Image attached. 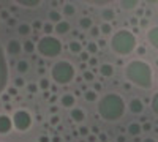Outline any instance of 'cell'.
<instances>
[{
	"mask_svg": "<svg viewBox=\"0 0 158 142\" xmlns=\"http://www.w3.org/2000/svg\"><path fill=\"white\" fill-rule=\"evenodd\" d=\"M74 11H76L74 6L70 5V3H67V5L63 6V14H65V16H71V14H74Z\"/></svg>",
	"mask_w": 158,
	"mask_h": 142,
	"instance_id": "16",
	"label": "cell"
},
{
	"mask_svg": "<svg viewBox=\"0 0 158 142\" xmlns=\"http://www.w3.org/2000/svg\"><path fill=\"white\" fill-rule=\"evenodd\" d=\"M144 142H155V140H153V139H150V137H149V139H146V140H144Z\"/></svg>",
	"mask_w": 158,
	"mask_h": 142,
	"instance_id": "39",
	"label": "cell"
},
{
	"mask_svg": "<svg viewBox=\"0 0 158 142\" xmlns=\"http://www.w3.org/2000/svg\"><path fill=\"white\" fill-rule=\"evenodd\" d=\"M6 49H8V52H11V54H19L21 51H22V44L18 41V40H11L10 43H8V46H6Z\"/></svg>",
	"mask_w": 158,
	"mask_h": 142,
	"instance_id": "9",
	"label": "cell"
},
{
	"mask_svg": "<svg viewBox=\"0 0 158 142\" xmlns=\"http://www.w3.org/2000/svg\"><path fill=\"white\" fill-rule=\"evenodd\" d=\"M101 32H103V33H106V35H108V33L111 32V25H109L108 22H106V24H103V27H101Z\"/></svg>",
	"mask_w": 158,
	"mask_h": 142,
	"instance_id": "28",
	"label": "cell"
},
{
	"mask_svg": "<svg viewBox=\"0 0 158 142\" xmlns=\"http://www.w3.org/2000/svg\"><path fill=\"white\" fill-rule=\"evenodd\" d=\"M100 33V29H92V35H94V36H97Z\"/></svg>",
	"mask_w": 158,
	"mask_h": 142,
	"instance_id": "33",
	"label": "cell"
},
{
	"mask_svg": "<svg viewBox=\"0 0 158 142\" xmlns=\"http://www.w3.org/2000/svg\"><path fill=\"white\" fill-rule=\"evenodd\" d=\"M71 119L74 122H82L84 120V112L81 109H73L71 111Z\"/></svg>",
	"mask_w": 158,
	"mask_h": 142,
	"instance_id": "13",
	"label": "cell"
},
{
	"mask_svg": "<svg viewBox=\"0 0 158 142\" xmlns=\"http://www.w3.org/2000/svg\"><path fill=\"white\" fill-rule=\"evenodd\" d=\"M136 46V40H135V35L130 33L127 30H120L118 33H115L114 40H112V47L117 54H122L127 55L130 54L131 51L135 49Z\"/></svg>",
	"mask_w": 158,
	"mask_h": 142,
	"instance_id": "2",
	"label": "cell"
},
{
	"mask_svg": "<svg viewBox=\"0 0 158 142\" xmlns=\"http://www.w3.org/2000/svg\"><path fill=\"white\" fill-rule=\"evenodd\" d=\"M22 47L27 51V52H33V49H35V44L32 43V41H25L24 44H22Z\"/></svg>",
	"mask_w": 158,
	"mask_h": 142,
	"instance_id": "22",
	"label": "cell"
},
{
	"mask_svg": "<svg viewBox=\"0 0 158 142\" xmlns=\"http://www.w3.org/2000/svg\"><path fill=\"white\" fill-rule=\"evenodd\" d=\"M43 41H44V43H48V52H46V55L54 57V55H57V54L60 52V47H62V46L56 41V38L46 36V38H43Z\"/></svg>",
	"mask_w": 158,
	"mask_h": 142,
	"instance_id": "5",
	"label": "cell"
},
{
	"mask_svg": "<svg viewBox=\"0 0 158 142\" xmlns=\"http://www.w3.org/2000/svg\"><path fill=\"white\" fill-rule=\"evenodd\" d=\"M60 103H62V106H65V108H73L76 99H74L73 95H63L62 99H60Z\"/></svg>",
	"mask_w": 158,
	"mask_h": 142,
	"instance_id": "11",
	"label": "cell"
},
{
	"mask_svg": "<svg viewBox=\"0 0 158 142\" xmlns=\"http://www.w3.org/2000/svg\"><path fill=\"white\" fill-rule=\"evenodd\" d=\"M141 131H142V126L139 123H131L128 126V133L131 136H138V134H141Z\"/></svg>",
	"mask_w": 158,
	"mask_h": 142,
	"instance_id": "12",
	"label": "cell"
},
{
	"mask_svg": "<svg viewBox=\"0 0 158 142\" xmlns=\"http://www.w3.org/2000/svg\"><path fill=\"white\" fill-rule=\"evenodd\" d=\"M70 51L71 52H81V43H77V41H71L70 43Z\"/></svg>",
	"mask_w": 158,
	"mask_h": 142,
	"instance_id": "18",
	"label": "cell"
},
{
	"mask_svg": "<svg viewBox=\"0 0 158 142\" xmlns=\"http://www.w3.org/2000/svg\"><path fill=\"white\" fill-rule=\"evenodd\" d=\"M41 25H43V24L40 22V21H35V22H33V27H35V29H41Z\"/></svg>",
	"mask_w": 158,
	"mask_h": 142,
	"instance_id": "31",
	"label": "cell"
},
{
	"mask_svg": "<svg viewBox=\"0 0 158 142\" xmlns=\"http://www.w3.org/2000/svg\"><path fill=\"white\" fill-rule=\"evenodd\" d=\"M54 32H57V33H60V35H63V33L70 32V24H68L67 21H60L59 24H56Z\"/></svg>",
	"mask_w": 158,
	"mask_h": 142,
	"instance_id": "10",
	"label": "cell"
},
{
	"mask_svg": "<svg viewBox=\"0 0 158 142\" xmlns=\"http://www.w3.org/2000/svg\"><path fill=\"white\" fill-rule=\"evenodd\" d=\"M16 85H19V87L24 85V81H22V79H18V81H16Z\"/></svg>",
	"mask_w": 158,
	"mask_h": 142,
	"instance_id": "35",
	"label": "cell"
},
{
	"mask_svg": "<svg viewBox=\"0 0 158 142\" xmlns=\"http://www.w3.org/2000/svg\"><path fill=\"white\" fill-rule=\"evenodd\" d=\"M15 125L18 126V130H27V128L30 126V115L29 112L25 111H18L15 114Z\"/></svg>",
	"mask_w": 158,
	"mask_h": 142,
	"instance_id": "4",
	"label": "cell"
},
{
	"mask_svg": "<svg viewBox=\"0 0 158 142\" xmlns=\"http://www.w3.org/2000/svg\"><path fill=\"white\" fill-rule=\"evenodd\" d=\"M87 49H89V52H92V54H95L97 51H98V47H97V44H95V43H90Z\"/></svg>",
	"mask_w": 158,
	"mask_h": 142,
	"instance_id": "27",
	"label": "cell"
},
{
	"mask_svg": "<svg viewBox=\"0 0 158 142\" xmlns=\"http://www.w3.org/2000/svg\"><path fill=\"white\" fill-rule=\"evenodd\" d=\"M43 29H44L46 33H51V32H54V25H52V24H44Z\"/></svg>",
	"mask_w": 158,
	"mask_h": 142,
	"instance_id": "26",
	"label": "cell"
},
{
	"mask_svg": "<svg viewBox=\"0 0 158 142\" xmlns=\"http://www.w3.org/2000/svg\"><path fill=\"white\" fill-rule=\"evenodd\" d=\"M147 38H149V43H150L155 49H158V27L150 29L149 33H147Z\"/></svg>",
	"mask_w": 158,
	"mask_h": 142,
	"instance_id": "8",
	"label": "cell"
},
{
	"mask_svg": "<svg viewBox=\"0 0 158 142\" xmlns=\"http://www.w3.org/2000/svg\"><path fill=\"white\" fill-rule=\"evenodd\" d=\"M52 74H54V79L60 84H65L71 79V76L74 74V70L70 67V63L67 62H59L56 63L54 70H52Z\"/></svg>",
	"mask_w": 158,
	"mask_h": 142,
	"instance_id": "3",
	"label": "cell"
},
{
	"mask_svg": "<svg viewBox=\"0 0 158 142\" xmlns=\"http://www.w3.org/2000/svg\"><path fill=\"white\" fill-rule=\"evenodd\" d=\"M136 6H138L136 2H130V3L123 2V3H122V8H125V10H131V8H136Z\"/></svg>",
	"mask_w": 158,
	"mask_h": 142,
	"instance_id": "24",
	"label": "cell"
},
{
	"mask_svg": "<svg viewBox=\"0 0 158 142\" xmlns=\"http://www.w3.org/2000/svg\"><path fill=\"white\" fill-rule=\"evenodd\" d=\"M11 130V120L6 117V115H0V133L5 134Z\"/></svg>",
	"mask_w": 158,
	"mask_h": 142,
	"instance_id": "7",
	"label": "cell"
},
{
	"mask_svg": "<svg viewBox=\"0 0 158 142\" xmlns=\"http://www.w3.org/2000/svg\"><path fill=\"white\" fill-rule=\"evenodd\" d=\"M49 19H51V21H54V22H57V24H59V22L62 21V14H60V13H59V11H56V10H52V11L49 13Z\"/></svg>",
	"mask_w": 158,
	"mask_h": 142,
	"instance_id": "14",
	"label": "cell"
},
{
	"mask_svg": "<svg viewBox=\"0 0 158 142\" xmlns=\"http://www.w3.org/2000/svg\"><path fill=\"white\" fill-rule=\"evenodd\" d=\"M79 25H81L82 29H90L92 27V19L90 18H82L79 21Z\"/></svg>",
	"mask_w": 158,
	"mask_h": 142,
	"instance_id": "15",
	"label": "cell"
},
{
	"mask_svg": "<svg viewBox=\"0 0 158 142\" xmlns=\"http://www.w3.org/2000/svg\"><path fill=\"white\" fill-rule=\"evenodd\" d=\"M84 79L85 81H94V74H92L90 71H84Z\"/></svg>",
	"mask_w": 158,
	"mask_h": 142,
	"instance_id": "29",
	"label": "cell"
},
{
	"mask_svg": "<svg viewBox=\"0 0 158 142\" xmlns=\"http://www.w3.org/2000/svg\"><path fill=\"white\" fill-rule=\"evenodd\" d=\"M85 99L95 101V99H97V93H95V92H85Z\"/></svg>",
	"mask_w": 158,
	"mask_h": 142,
	"instance_id": "25",
	"label": "cell"
},
{
	"mask_svg": "<svg viewBox=\"0 0 158 142\" xmlns=\"http://www.w3.org/2000/svg\"><path fill=\"white\" fill-rule=\"evenodd\" d=\"M27 70H29V63L25 62V60H22V62L18 63V71H19V73H25Z\"/></svg>",
	"mask_w": 158,
	"mask_h": 142,
	"instance_id": "19",
	"label": "cell"
},
{
	"mask_svg": "<svg viewBox=\"0 0 158 142\" xmlns=\"http://www.w3.org/2000/svg\"><path fill=\"white\" fill-rule=\"evenodd\" d=\"M40 142H49V137H46V136H41V137H40Z\"/></svg>",
	"mask_w": 158,
	"mask_h": 142,
	"instance_id": "34",
	"label": "cell"
},
{
	"mask_svg": "<svg viewBox=\"0 0 158 142\" xmlns=\"http://www.w3.org/2000/svg\"><path fill=\"white\" fill-rule=\"evenodd\" d=\"M130 111L133 114H141L144 111V103L139 98H133L130 101Z\"/></svg>",
	"mask_w": 158,
	"mask_h": 142,
	"instance_id": "6",
	"label": "cell"
},
{
	"mask_svg": "<svg viewBox=\"0 0 158 142\" xmlns=\"http://www.w3.org/2000/svg\"><path fill=\"white\" fill-rule=\"evenodd\" d=\"M87 133H89L87 128H82V130H81V134H87Z\"/></svg>",
	"mask_w": 158,
	"mask_h": 142,
	"instance_id": "38",
	"label": "cell"
},
{
	"mask_svg": "<svg viewBox=\"0 0 158 142\" xmlns=\"http://www.w3.org/2000/svg\"><path fill=\"white\" fill-rule=\"evenodd\" d=\"M101 73H103L104 76H111V74H112V67L108 65V63H104V65L101 67Z\"/></svg>",
	"mask_w": 158,
	"mask_h": 142,
	"instance_id": "20",
	"label": "cell"
},
{
	"mask_svg": "<svg viewBox=\"0 0 158 142\" xmlns=\"http://www.w3.org/2000/svg\"><path fill=\"white\" fill-rule=\"evenodd\" d=\"M117 142H125V137H122V136H118V137H117Z\"/></svg>",
	"mask_w": 158,
	"mask_h": 142,
	"instance_id": "37",
	"label": "cell"
},
{
	"mask_svg": "<svg viewBox=\"0 0 158 142\" xmlns=\"http://www.w3.org/2000/svg\"><path fill=\"white\" fill-rule=\"evenodd\" d=\"M150 128H152V126H150V123H146V125L142 126V131H149Z\"/></svg>",
	"mask_w": 158,
	"mask_h": 142,
	"instance_id": "32",
	"label": "cell"
},
{
	"mask_svg": "<svg viewBox=\"0 0 158 142\" xmlns=\"http://www.w3.org/2000/svg\"><path fill=\"white\" fill-rule=\"evenodd\" d=\"M18 32H19L21 35H29V33H30V25H29V24H21L19 29H18Z\"/></svg>",
	"mask_w": 158,
	"mask_h": 142,
	"instance_id": "17",
	"label": "cell"
},
{
	"mask_svg": "<svg viewBox=\"0 0 158 142\" xmlns=\"http://www.w3.org/2000/svg\"><path fill=\"white\" fill-rule=\"evenodd\" d=\"M152 109H153V112L158 115V93L153 95V99H152Z\"/></svg>",
	"mask_w": 158,
	"mask_h": 142,
	"instance_id": "21",
	"label": "cell"
},
{
	"mask_svg": "<svg viewBox=\"0 0 158 142\" xmlns=\"http://www.w3.org/2000/svg\"><path fill=\"white\" fill-rule=\"evenodd\" d=\"M127 76L130 81H133L136 85L150 88L152 85V70L146 62L135 60L130 63V67L127 68Z\"/></svg>",
	"mask_w": 158,
	"mask_h": 142,
	"instance_id": "1",
	"label": "cell"
},
{
	"mask_svg": "<svg viewBox=\"0 0 158 142\" xmlns=\"http://www.w3.org/2000/svg\"><path fill=\"white\" fill-rule=\"evenodd\" d=\"M40 85H41V88H44V90H46V88L49 87V82H48V79H43V81H41V84H40Z\"/></svg>",
	"mask_w": 158,
	"mask_h": 142,
	"instance_id": "30",
	"label": "cell"
},
{
	"mask_svg": "<svg viewBox=\"0 0 158 142\" xmlns=\"http://www.w3.org/2000/svg\"><path fill=\"white\" fill-rule=\"evenodd\" d=\"M112 18H114V13H112V10H104V11H103V19L111 21Z\"/></svg>",
	"mask_w": 158,
	"mask_h": 142,
	"instance_id": "23",
	"label": "cell"
},
{
	"mask_svg": "<svg viewBox=\"0 0 158 142\" xmlns=\"http://www.w3.org/2000/svg\"><path fill=\"white\" fill-rule=\"evenodd\" d=\"M81 59H82V60H89V54H82Z\"/></svg>",
	"mask_w": 158,
	"mask_h": 142,
	"instance_id": "36",
	"label": "cell"
}]
</instances>
